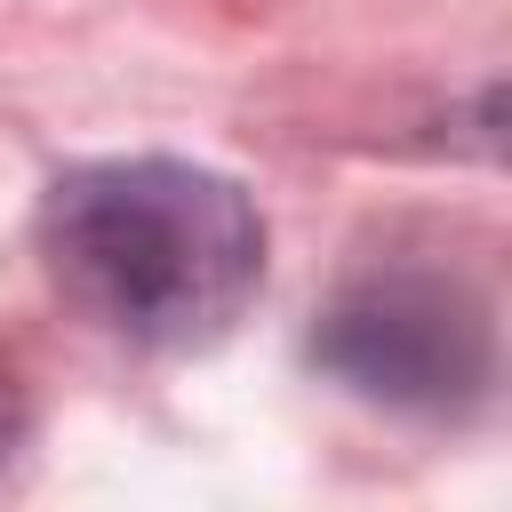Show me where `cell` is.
I'll return each mask as SVG.
<instances>
[{"mask_svg": "<svg viewBox=\"0 0 512 512\" xmlns=\"http://www.w3.org/2000/svg\"><path fill=\"white\" fill-rule=\"evenodd\" d=\"M40 264L88 328L136 352H200L264 288V216L200 160H88L40 200Z\"/></svg>", "mask_w": 512, "mask_h": 512, "instance_id": "6da1fadb", "label": "cell"}, {"mask_svg": "<svg viewBox=\"0 0 512 512\" xmlns=\"http://www.w3.org/2000/svg\"><path fill=\"white\" fill-rule=\"evenodd\" d=\"M0 456H8V392H0Z\"/></svg>", "mask_w": 512, "mask_h": 512, "instance_id": "3957f363", "label": "cell"}, {"mask_svg": "<svg viewBox=\"0 0 512 512\" xmlns=\"http://www.w3.org/2000/svg\"><path fill=\"white\" fill-rule=\"evenodd\" d=\"M312 360L376 408L456 416L488 392L496 336H488V304L456 272L392 264V272H360L320 312Z\"/></svg>", "mask_w": 512, "mask_h": 512, "instance_id": "7a4b0ae2", "label": "cell"}]
</instances>
